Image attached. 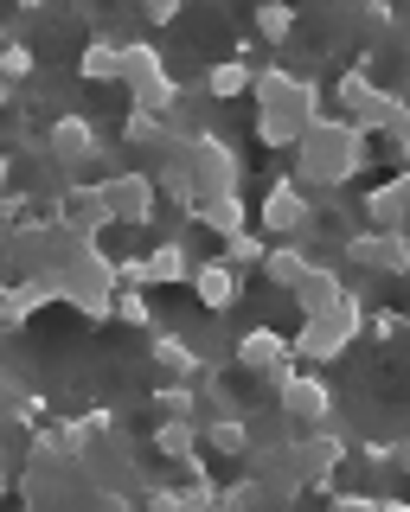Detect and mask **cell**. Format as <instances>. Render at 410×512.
Returning <instances> with one entry per match:
<instances>
[{"instance_id": "836d02e7", "label": "cell", "mask_w": 410, "mask_h": 512, "mask_svg": "<svg viewBox=\"0 0 410 512\" xmlns=\"http://www.w3.org/2000/svg\"><path fill=\"white\" fill-rule=\"evenodd\" d=\"M404 327H410V314H398V308H378V314H366V333H378V340H398Z\"/></svg>"}, {"instance_id": "52a82bcc", "label": "cell", "mask_w": 410, "mask_h": 512, "mask_svg": "<svg viewBox=\"0 0 410 512\" xmlns=\"http://www.w3.org/2000/svg\"><path fill=\"white\" fill-rule=\"evenodd\" d=\"M186 173H193V192L199 199H231L244 180V160L231 148L225 135H212V128H193L186 135Z\"/></svg>"}, {"instance_id": "f1b7e54d", "label": "cell", "mask_w": 410, "mask_h": 512, "mask_svg": "<svg viewBox=\"0 0 410 512\" xmlns=\"http://www.w3.org/2000/svg\"><path fill=\"white\" fill-rule=\"evenodd\" d=\"M263 500H270V487H263L257 474H244V480H231V487L218 493V512H263Z\"/></svg>"}, {"instance_id": "e0dca14e", "label": "cell", "mask_w": 410, "mask_h": 512, "mask_svg": "<svg viewBox=\"0 0 410 512\" xmlns=\"http://www.w3.org/2000/svg\"><path fill=\"white\" fill-rule=\"evenodd\" d=\"M199 295V308L205 314H231L238 308V288H244V276L238 269H225L218 256H205V263H193V282H186Z\"/></svg>"}, {"instance_id": "6da1fadb", "label": "cell", "mask_w": 410, "mask_h": 512, "mask_svg": "<svg viewBox=\"0 0 410 512\" xmlns=\"http://www.w3.org/2000/svg\"><path fill=\"white\" fill-rule=\"evenodd\" d=\"M250 96H257V148H289L308 135L314 116H327L321 84L302 71H282V64H257L250 77Z\"/></svg>"}, {"instance_id": "f6af8a7d", "label": "cell", "mask_w": 410, "mask_h": 512, "mask_svg": "<svg viewBox=\"0 0 410 512\" xmlns=\"http://www.w3.org/2000/svg\"><path fill=\"white\" fill-rule=\"evenodd\" d=\"M0 237H7V231H0Z\"/></svg>"}, {"instance_id": "e575fe53", "label": "cell", "mask_w": 410, "mask_h": 512, "mask_svg": "<svg viewBox=\"0 0 410 512\" xmlns=\"http://www.w3.org/2000/svg\"><path fill=\"white\" fill-rule=\"evenodd\" d=\"M180 13H186L180 0H148V7H141V20H148L154 32H167V26H180Z\"/></svg>"}, {"instance_id": "3957f363", "label": "cell", "mask_w": 410, "mask_h": 512, "mask_svg": "<svg viewBox=\"0 0 410 512\" xmlns=\"http://www.w3.org/2000/svg\"><path fill=\"white\" fill-rule=\"evenodd\" d=\"M366 314H372V301H366V295H346L334 314L302 320V327H295V340H289L295 365H308V372H321V365H340L346 352L366 340Z\"/></svg>"}, {"instance_id": "5b68a950", "label": "cell", "mask_w": 410, "mask_h": 512, "mask_svg": "<svg viewBox=\"0 0 410 512\" xmlns=\"http://www.w3.org/2000/svg\"><path fill=\"white\" fill-rule=\"evenodd\" d=\"M398 96L404 90H385V84H378V77H372V52H359V64H346V71H340V84H334V116H346V122H353L359 128V135H385V122H391V109H398Z\"/></svg>"}, {"instance_id": "9c48e42d", "label": "cell", "mask_w": 410, "mask_h": 512, "mask_svg": "<svg viewBox=\"0 0 410 512\" xmlns=\"http://www.w3.org/2000/svg\"><path fill=\"white\" fill-rule=\"evenodd\" d=\"M257 224H263V231H276L282 244H308V237H314V205H308V186L295 180V173L270 180V192H263V205H257Z\"/></svg>"}, {"instance_id": "ba28073f", "label": "cell", "mask_w": 410, "mask_h": 512, "mask_svg": "<svg viewBox=\"0 0 410 512\" xmlns=\"http://www.w3.org/2000/svg\"><path fill=\"white\" fill-rule=\"evenodd\" d=\"M45 160L65 173H90L97 167V180H109V160H103V135L90 116H52V128H45Z\"/></svg>"}, {"instance_id": "7bdbcfd3", "label": "cell", "mask_w": 410, "mask_h": 512, "mask_svg": "<svg viewBox=\"0 0 410 512\" xmlns=\"http://www.w3.org/2000/svg\"><path fill=\"white\" fill-rule=\"evenodd\" d=\"M13 487V474H7V461H0V493H7Z\"/></svg>"}, {"instance_id": "d6a6232c", "label": "cell", "mask_w": 410, "mask_h": 512, "mask_svg": "<svg viewBox=\"0 0 410 512\" xmlns=\"http://www.w3.org/2000/svg\"><path fill=\"white\" fill-rule=\"evenodd\" d=\"M0 77H7V84H20V77H33V45H26V39L0 45Z\"/></svg>"}, {"instance_id": "ee69618b", "label": "cell", "mask_w": 410, "mask_h": 512, "mask_svg": "<svg viewBox=\"0 0 410 512\" xmlns=\"http://www.w3.org/2000/svg\"><path fill=\"white\" fill-rule=\"evenodd\" d=\"M404 173H410V154H404Z\"/></svg>"}, {"instance_id": "7a4b0ae2", "label": "cell", "mask_w": 410, "mask_h": 512, "mask_svg": "<svg viewBox=\"0 0 410 512\" xmlns=\"http://www.w3.org/2000/svg\"><path fill=\"white\" fill-rule=\"evenodd\" d=\"M372 167V135H359L346 116H314L295 141V180L308 192H340Z\"/></svg>"}, {"instance_id": "60d3db41", "label": "cell", "mask_w": 410, "mask_h": 512, "mask_svg": "<svg viewBox=\"0 0 410 512\" xmlns=\"http://www.w3.org/2000/svg\"><path fill=\"white\" fill-rule=\"evenodd\" d=\"M7 180H13V160H7V154H0V192H7Z\"/></svg>"}, {"instance_id": "1f68e13d", "label": "cell", "mask_w": 410, "mask_h": 512, "mask_svg": "<svg viewBox=\"0 0 410 512\" xmlns=\"http://www.w3.org/2000/svg\"><path fill=\"white\" fill-rule=\"evenodd\" d=\"M378 141H385V154L404 167V154H410V96H398V109H391V122H385V135H378Z\"/></svg>"}, {"instance_id": "7c38bea8", "label": "cell", "mask_w": 410, "mask_h": 512, "mask_svg": "<svg viewBox=\"0 0 410 512\" xmlns=\"http://www.w3.org/2000/svg\"><path fill=\"white\" fill-rule=\"evenodd\" d=\"M282 455H289V468H295V480H302V493H308L314 480H334V474H340V461L353 455V442H346L340 429L321 423V429H308V436H295Z\"/></svg>"}, {"instance_id": "ab89813d", "label": "cell", "mask_w": 410, "mask_h": 512, "mask_svg": "<svg viewBox=\"0 0 410 512\" xmlns=\"http://www.w3.org/2000/svg\"><path fill=\"white\" fill-rule=\"evenodd\" d=\"M398 474H410V436L398 442Z\"/></svg>"}, {"instance_id": "d6986e66", "label": "cell", "mask_w": 410, "mask_h": 512, "mask_svg": "<svg viewBox=\"0 0 410 512\" xmlns=\"http://www.w3.org/2000/svg\"><path fill=\"white\" fill-rule=\"evenodd\" d=\"M173 282H193V250L180 237H167V244L141 256V288H173Z\"/></svg>"}, {"instance_id": "7402d4cb", "label": "cell", "mask_w": 410, "mask_h": 512, "mask_svg": "<svg viewBox=\"0 0 410 512\" xmlns=\"http://www.w3.org/2000/svg\"><path fill=\"white\" fill-rule=\"evenodd\" d=\"M308 269H314L308 244H270V256H263V282H270V288H282V295H295Z\"/></svg>"}, {"instance_id": "d4e9b609", "label": "cell", "mask_w": 410, "mask_h": 512, "mask_svg": "<svg viewBox=\"0 0 410 512\" xmlns=\"http://www.w3.org/2000/svg\"><path fill=\"white\" fill-rule=\"evenodd\" d=\"M154 455H167V461L199 455V416H167V423L154 429Z\"/></svg>"}, {"instance_id": "4dcf8cb0", "label": "cell", "mask_w": 410, "mask_h": 512, "mask_svg": "<svg viewBox=\"0 0 410 512\" xmlns=\"http://www.w3.org/2000/svg\"><path fill=\"white\" fill-rule=\"evenodd\" d=\"M154 410H161V423H167V416H193V410H199L193 384H186V378H167L161 391H154Z\"/></svg>"}, {"instance_id": "30bf717a", "label": "cell", "mask_w": 410, "mask_h": 512, "mask_svg": "<svg viewBox=\"0 0 410 512\" xmlns=\"http://www.w3.org/2000/svg\"><path fill=\"white\" fill-rule=\"evenodd\" d=\"M103 186V205H109V218L116 224H129V231H148L154 212H161V186H154V173H141V167H116Z\"/></svg>"}, {"instance_id": "4316f807", "label": "cell", "mask_w": 410, "mask_h": 512, "mask_svg": "<svg viewBox=\"0 0 410 512\" xmlns=\"http://www.w3.org/2000/svg\"><path fill=\"white\" fill-rule=\"evenodd\" d=\"M116 320H122V327H135V333H161L148 288H116Z\"/></svg>"}, {"instance_id": "2e32d148", "label": "cell", "mask_w": 410, "mask_h": 512, "mask_svg": "<svg viewBox=\"0 0 410 512\" xmlns=\"http://www.w3.org/2000/svg\"><path fill=\"white\" fill-rule=\"evenodd\" d=\"M238 365H244L250 378H270L276 384L295 365V352H289V340H282L276 327H250V333H238Z\"/></svg>"}, {"instance_id": "44dd1931", "label": "cell", "mask_w": 410, "mask_h": 512, "mask_svg": "<svg viewBox=\"0 0 410 512\" xmlns=\"http://www.w3.org/2000/svg\"><path fill=\"white\" fill-rule=\"evenodd\" d=\"M186 218H193V224H205V231H212L218 244H225V237H238V231H250V205L238 199V192H231V199H199Z\"/></svg>"}, {"instance_id": "277c9868", "label": "cell", "mask_w": 410, "mask_h": 512, "mask_svg": "<svg viewBox=\"0 0 410 512\" xmlns=\"http://www.w3.org/2000/svg\"><path fill=\"white\" fill-rule=\"evenodd\" d=\"M116 256H103V244H90L71 269H58V308H77L84 320H116Z\"/></svg>"}, {"instance_id": "ac0fdd59", "label": "cell", "mask_w": 410, "mask_h": 512, "mask_svg": "<svg viewBox=\"0 0 410 512\" xmlns=\"http://www.w3.org/2000/svg\"><path fill=\"white\" fill-rule=\"evenodd\" d=\"M346 295H353V288H346L340 269L334 263H314L308 276H302V288H295V308H302V320H321V314H334Z\"/></svg>"}, {"instance_id": "8992f818", "label": "cell", "mask_w": 410, "mask_h": 512, "mask_svg": "<svg viewBox=\"0 0 410 512\" xmlns=\"http://www.w3.org/2000/svg\"><path fill=\"white\" fill-rule=\"evenodd\" d=\"M122 84H129L135 109H148V116H173V109H180V84H173L167 52L154 39H129V45H122Z\"/></svg>"}, {"instance_id": "f546056e", "label": "cell", "mask_w": 410, "mask_h": 512, "mask_svg": "<svg viewBox=\"0 0 410 512\" xmlns=\"http://www.w3.org/2000/svg\"><path fill=\"white\" fill-rule=\"evenodd\" d=\"M250 26H257V39L289 45V32H295V7H276V0H263V7L250 13Z\"/></svg>"}, {"instance_id": "8fae6325", "label": "cell", "mask_w": 410, "mask_h": 512, "mask_svg": "<svg viewBox=\"0 0 410 512\" xmlns=\"http://www.w3.org/2000/svg\"><path fill=\"white\" fill-rule=\"evenodd\" d=\"M276 404H282L289 423L321 429L327 416H334V384H327L321 372H308V365H289V372L276 378Z\"/></svg>"}, {"instance_id": "8d00e7d4", "label": "cell", "mask_w": 410, "mask_h": 512, "mask_svg": "<svg viewBox=\"0 0 410 512\" xmlns=\"http://www.w3.org/2000/svg\"><path fill=\"white\" fill-rule=\"evenodd\" d=\"M327 512H378V493H334Z\"/></svg>"}, {"instance_id": "83f0119b", "label": "cell", "mask_w": 410, "mask_h": 512, "mask_svg": "<svg viewBox=\"0 0 410 512\" xmlns=\"http://www.w3.org/2000/svg\"><path fill=\"white\" fill-rule=\"evenodd\" d=\"M263 256H270V244H263L257 231H238V237H225V244H218V263L238 269V276H244V269H263Z\"/></svg>"}, {"instance_id": "484cf974", "label": "cell", "mask_w": 410, "mask_h": 512, "mask_svg": "<svg viewBox=\"0 0 410 512\" xmlns=\"http://www.w3.org/2000/svg\"><path fill=\"white\" fill-rule=\"evenodd\" d=\"M199 442L212 448V455H250V429L238 416H212V423H199Z\"/></svg>"}, {"instance_id": "cb8c5ba5", "label": "cell", "mask_w": 410, "mask_h": 512, "mask_svg": "<svg viewBox=\"0 0 410 512\" xmlns=\"http://www.w3.org/2000/svg\"><path fill=\"white\" fill-rule=\"evenodd\" d=\"M77 77H84V84H122V45L90 39L84 52H77Z\"/></svg>"}, {"instance_id": "ffe728a7", "label": "cell", "mask_w": 410, "mask_h": 512, "mask_svg": "<svg viewBox=\"0 0 410 512\" xmlns=\"http://www.w3.org/2000/svg\"><path fill=\"white\" fill-rule=\"evenodd\" d=\"M148 352H154V365H161L167 378H186V384L205 378V359H199V346L186 340V333H167V327L148 333Z\"/></svg>"}, {"instance_id": "74e56055", "label": "cell", "mask_w": 410, "mask_h": 512, "mask_svg": "<svg viewBox=\"0 0 410 512\" xmlns=\"http://www.w3.org/2000/svg\"><path fill=\"white\" fill-rule=\"evenodd\" d=\"M378 512H410V500H391V493H378Z\"/></svg>"}, {"instance_id": "b9f144b4", "label": "cell", "mask_w": 410, "mask_h": 512, "mask_svg": "<svg viewBox=\"0 0 410 512\" xmlns=\"http://www.w3.org/2000/svg\"><path fill=\"white\" fill-rule=\"evenodd\" d=\"M13 103V84H7V77H0V109H7Z\"/></svg>"}, {"instance_id": "4fadbf2b", "label": "cell", "mask_w": 410, "mask_h": 512, "mask_svg": "<svg viewBox=\"0 0 410 512\" xmlns=\"http://www.w3.org/2000/svg\"><path fill=\"white\" fill-rule=\"evenodd\" d=\"M340 256L366 276H410V231H346Z\"/></svg>"}, {"instance_id": "9a60e30c", "label": "cell", "mask_w": 410, "mask_h": 512, "mask_svg": "<svg viewBox=\"0 0 410 512\" xmlns=\"http://www.w3.org/2000/svg\"><path fill=\"white\" fill-rule=\"evenodd\" d=\"M359 212H366V231H410V173L398 167L391 180H378L359 199Z\"/></svg>"}, {"instance_id": "f35d334b", "label": "cell", "mask_w": 410, "mask_h": 512, "mask_svg": "<svg viewBox=\"0 0 410 512\" xmlns=\"http://www.w3.org/2000/svg\"><path fill=\"white\" fill-rule=\"evenodd\" d=\"M7 295H13V276H7V269H0V314H7Z\"/></svg>"}, {"instance_id": "d590c367", "label": "cell", "mask_w": 410, "mask_h": 512, "mask_svg": "<svg viewBox=\"0 0 410 512\" xmlns=\"http://www.w3.org/2000/svg\"><path fill=\"white\" fill-rule=\"evenodd\" d=\"M141 512H186L180 487H148V493H141Z\"/></svg>"}, {"instance_id": "603a6c76", "label": "cell", "mask_w": 410, "mask_h": 512, "mask_svg": "<svg viewBox=\"0 0 410 512\" xmlns=\"http://www.w3.org/2000/svg\"><path fill=\"white\" fill-rule=\"evenodd\" d=\"M250 77H257V64H250V58H218L212 71L199 77V90L212 96V103H238V96H250Z\"/></svg>"}, {"instance_id": "5bb4252c", "label": "cell", "mask_w": 410, "mask_h": 512, "mask_svg": "<svg viewBox=\"0 0 410 512\" xmlns=\"http://www.w3.org/2000/svg\"><path fill=\"white\" fill-rule=\"evenodd\" d=\"M52 218L65 224L71 237H84V244H97L109 224H116V218H109V205H103V186H97V180H71L65 192H58Z\"/></svg>"}]
</instances>
